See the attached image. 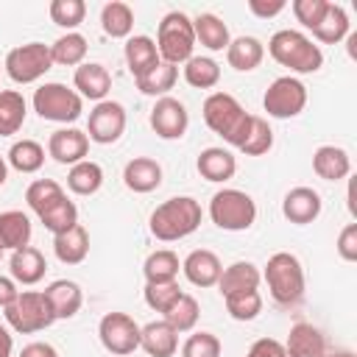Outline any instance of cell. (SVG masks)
<instances>
[{
	"mask_svg": "<svg viewBox=\"0 0 357 357\" xmlns=\"http://www.w3.org/2000/svg\"><path fill=\"white\" fill-rule=\"evenodd\" d=\"M204 123L218 134L223 137V142H229L231 148L240 151V145L248 139L251 134V123H254V114H248L240 100L229 92H212L206 100H204Z\"/></svg>",
	"mask_w": 357,
	"mask_h": 357,
	"instance_id": "cell-1",
	"label": "cell"
},
{
	"mask_svg": "<svg viewBox=\"0 0 357 357\" xmlns=\"http://www.w3.org/2000/svg\"><path fill=\"white\" fill-rule=\"evenodd\" d=\"M201 204L190 195H176V198H167L165 204H159L153 212H151V220H148V229L156 240L162 243H176V240H184L190 237L198 226H201Z\"/></svg>",
	"mask_w": 357,
	"mask_h": 357,
	"instance_id": "cell-2",
	"label": "cell"
},
{
	"mask_svg": "<svg viewBox=\"0 0 357 357\" xmlns=\"http://www.w3.org/2000/svg\"><path fill=\"white\" fill-rule=\"evenodd\" d=\"M268 53L276 64L287 67L290 73H318L324 67V53L321 47L301 31L282 28L268 39Z\"/></svg>",
	"mask_w": 357,
	"mask_h": 357,
	"instance_id": "cell-3",
	"label": "cell"
},
{
	"mask_svg": "<svg viewBox=\"0 0 357 357\" xmlns=\"http://www.w3.org/2000/svg\"><path fill=\"white\" fill-rule=\"evenodd\" d=\"M262 279L268 282L271 298L279 307H296L304 298V287H307L304 268H301L298 257L290 251H276L273 257H268Z\"/></svg>",
	"mask_w": 357,
	"mask_h": 357,
	"instance_id": "cell-4",
	"label": "cell"
},
{
	"mask_svg": "<svg viewBox=\"0 0 357 357\" xmlns=\"http://www.w3.org/2000/svg\"><path fill=\"white\" fill-rule=\"evenodd\" d=\"M156 50H159V59L173 67L192 59L195 31H192V20L184 11H167L162 17L156 28Z\"/></svg>",
	"mask_w": 357,
	"mask_h": 357,
	"instance_id": "cell-5",
	"label": "cell"
},
{
	"mask_svg": "<svg viewBox=\"0 0 357 357\" xmlns=\"http://www.w3.org/2000/svg\"><path fill=\"white\" fill-rule=\"evenodd\" d=\"M209 218L223 231H245L257 220V204L248 192L223 187L209 201Z\"/></svg>",
	"mask_w": 357,
	"mask_h": 357,
	"instance_id": "cell-6",
	"label": "cell"
},
{
	"mask_svg": "<svg viewBox=\"0 0 357 357\" xmlns=\"http://www.w3.org/2000/svg\"><path fill=\"white\" fill-rule=\"evenodd\" d=\"M33 112L50 123H75L84 112V98L67 84L47 81L33 92Z\"/></svg>",
	"mask_w": 357,
	"mask_h": 357,
	"instance_id": "cell-7",
	"label": "cell"
},
{
	"mask_svg": "<svg viewBox=\"0 0 357 357\" xmlns=\"http://www.w3.org/2000/svg\"><path fill=\"white\" fill-rule=\"evenodd\" d=\"M6 321L14 332L20 335H33V332H42L47 329L56 315L50 310V301L45 298V293L39 290H20L17 298L6 307Z\"/></svg>",
	"mask_w": 357,
	"mask_h": 357,
	"instance_id": "cell-8",
	"label": "cell"
},
{
	"mask_svg": "<svg viewBox=\"0 0 357 357\" xmlns=\"http://www.w3.org/2000/svg\"><path fill=\"white\" fill-rule=\"evenodd\" d=\"M53 67L50 45L42 42H25L6 53V73L14 84H33Z\"/></svg>",
	"mask_w": 357,
	"mask_h": 357,
	"instance_id": "cell-9",
	"label": "cell"
},
{
	"mask_svg": "<svg viewBox=\"0 0 357 357\" xmlns=\"http://www.w3.org/2000/svg\"><path fill=\"white\" fill-rule=\"evenodd\" d=\"M262 106H265L268 117H276V120L298 117L307 106V86L296 75H282L265 89Z\"/></svg>",
	"mask_w": 357,
	"mask_h": 357,
	"instance_id": "cell-10",
	"label": "cell"
},
{
	"mask_svg": "<svg viewBox=\"0 0 357 357\" xmlns=\"http://www.w3.org/2000/svg\"><path fill=\"white\" fill-rule=\"evenodd\" d=\"M98 337L106 351L126 357L139 349V324L128 312H106L98 324Z\"/></svg>",
	"mask_w": 357,
	"mask_h": 357,
	"instance_id": "cell-11",
	"label": "cell"
},
{
	"mask_svg": "<svg viewBox=\"0 0 357 357\" xmlns=\"http://www.w3.org/2000/svg\"><path fill=\"white\" fill-rule=\"evenodd\" d=\"M126 106L117 103V100H100L95 103V109L89 112V120H86V137L89 142H98V145H112L123 137L126 131Z\"/></svg>",
	"mask_w": 357,
	"mask_h": 357,
	"instance_id": "cell-12",
	"label": "cell"
},
{
	"mask_svg": "<svg viewBox=\"0 0 357 357\" xmlns=\"http://www.w3.org/2000/svg\"><path fill=\"white\" fill-rule=\"evenodd\" d=\"M190 126V114L187 106L170 95L156 98L153 109H151V128L156 131V137L162 139H181L187 134Z\"/></svg>",
	"mask_w": 357,
	"mask_h": 357,
	"instance_id": "cell-13",
	"label": "cell"
},
{
	"mask_svg": "<svg viewBox=\"0 0 357 357\" xmlns=\"http://www.w3.org/2000/svg\"><path fill=\"white\" fill-rule=\"evenodd\" d=\"M47 153L59 162V165H78L86 159L89 153V137L81 128H59L50 134L47 139Z\"/></svg>",
	"mask_w": 357,
	"mask_h": 357,
	"instance_id": "cell-14",
	"label": "cell"
},
{
	"mask_svg": "<svg viewBox=\"0 0 357 357\" xmlns=\"http://www.w3.org/2000/svg\"><path fill=\"white\" fill-rule=\"evenodd\" d=\"M73 86L81 98H89V100L100 103V100H106V95L112 89V73L100 61H84V64L75 67Z\"/></svg>",
	"mask_w": 357,
	"mask_h": 357,
	"instance_id": "cell-15",
	"label": "cell"
},
{
	"mask_svg": "<svg viewBox=\"0 0 357 357\" xmlns=\"http://www.w3.org/2000/svg\"><path fill=\"white\" fill-rule=\"evenodd\" d=\"M321 209H324V201L312 187H293L282 201V215L296 226L312 223L321 215Z\"/></svg>",
	"mask_w": 357,
	"mask_h": 357,
	"instance_id": "cell-16",
	"label": "cell"
},
{
	"mask_svg": "<svg viewBox=\"0 0 357 357\" xmlns=\"http://www.w3.org/2000/svg\"><path fill=\"white\" fill-rule=\"evenodd\" d=\"M181 271H184V276H187L190 284H195V287H212V284H218L223 265H220V259H218L215 251L195 248V251H190L184 257Z\"/></svg>",
	"mask_w": 357,
	"mask_h": 357,
	"instance_id": "cell-17",
	"label": "cell"
},
{
	"mask_svg": "<svg viewBox=\"0 0 357 357\" xmlns=\"http://www.w3.org/2000/svg\"><path fill=\"white\" fill-rule=\"evenodd\" d=\"M139 346L148 357H173L178 349V332L162 318L139 326Z\"/></svg>",
	"mask_w": 357,
	"mask_h": 357,
	"instance_id": "cell-18",
	"label": "cell"
},
{
	"mask_svg": "<svg viewBox=\"0 0 357 357\" xmlns=\"http://www.w3.org/2000/svg\"><path fill=\"white\" fill-rule=\"evenodd\" d=\"M123 181L131 192H153L162 184V165L151 156H134L126 167H123Z\"/></svg>",
	"mask_w": 357,
	"mask_h": 357,
	"instance_id": "cell-19",
	"label": "cell"
},
{
	"mask_svg": "<svg viewBox=\"0 0 357 357\" xmlns=\"http://www.w3.org/2000/svg\"><path fill=\"white\" fill-rule=\"evenodd\" d=\"M8 271H11V279H14V282H20V284H36V282L45 279L47 259H45V254H42L39 248L25 245V248L11 251Z\"/></svg>",
	"mask_w": 357,
	"mask_h": 357,
	"instance_id": "cell-20",
	"label": "cell"
},
{
	"mask_svg": "<svg viewBox=\"0 0 357 357\" xmlns=\"http://www.w3.org/2000/svg\"><path fill=\"white\" fill-rule=\"evenodd\" d=\"M42 293H45V298L50 301V310H53L56 321L73 318V315L81 310V304H84V293H81V287H78L73 279H56V282H50Z\"/></svg>",
	"mask_w": 357,
	"mask_h": 357,
	"instance_id": "cell-21",
	"label": "cell"
},
{
	"mask_svg": "<svg viewBox=\"0 0 357 357\" xmlns=\"http://www.w3.org/2000/svg\"><path fill=\"white\" fill-rule=\"evenodd\" d=\"M284 351L293 354V357H321L326 351V337L318 326H312L307 321H298L287 332Z\"/></svg>",
	"mask_w": 357,
	"mask_h": 357,
	"instance_id": "cell-22",
	"label": "cell"
},
{
	"mask_svg": "<svg viewBox=\"0 0 357 357\" xmlns=\"http://www.w3.org/2000/svg\"><path fill=\"white\" fill-rule=\"evenodd\" d=\"M262 282V273L254 262L248 259H240V262H231L229 268L220 271V279H218V287H220V296H234V293H245V290H257Z\"/></svg>",
	"mask_w": 357,
	"mask_h": 357,
	"instance_id": "cell-23",
	"label": "cell"
},
{
	"mask_svg": "<svg viewBox=\"0 0 357 357\" xmlns=\"http://www.w3.org/2000/svg\"><path fill=\"white\" fill-rule=\"evenodd\" d=\"M195 167H198L201 178L223 184L237 173V159L226 148H204L198 153V159H195Z\"/></svg>",
	"mask_w": 357,
	"mask_h": 357,
	"instance_id": "cell-24",
	"label": "cell"
},
{
	"mask_svg": "<svg viewBox=\"0 0 357 357\" xmlns=\"http://www.w3.org/2000/svg\"><path fill=\"white\" fill-rule=\"evenodd\" d=\"M123 56H126V67L134 78H139L142 73H148L151 67H156L162 59H159V50H156V42L145 33H137V36H128L126 39V47H123Z\"/></svg>",
	"mask_w": 357,
	"mask_h": 357,
	"instance_id": "cell-25",
	"label": "cell"
},
{
	"mask_svg": "<svg viewBox=\"0 0 357 357\" xmlns=\"http://www.w3.org/2000/svg\"><path fill=\"white\" fill-rule=\"evenodd\" d=\"M312 170L324 181H340L351 173V159L340 145H321L312 153Z\"/></svg>",
	"mask_w": 357,
	"mask_h": 357,
	"instance_id": "cell-26",
	"label": "cell"
},
{
	"mask_svg": "<svg viewBox=\"0 0 357 357\" xmlns=\"http://www.w3.org/2000/svg\"><path fill=\"white\" fill-rule=\"evenodd\" d=\"M31 220L20 209H6L0 212V254L3 251H17L31 243Z\"/></svg>",
	"mask_w": 357,
	"mask_h": 357,
	"instance_id": "cell-27",
	"label": "cell"
},
{
	"mask_svg": "<svg viewBox=\"0 0 357 357\" xmlns=\"http://www.w3.org/2000/svg\"><path fill=\"white\" fill-rule=\"evenodd\" d=\"M53 251H56L59 262L81 265L86 259V254H89V231L81 223H75L73 229H67V231L53 237Z\"/></svg>",
	"mask_w": 357,
	"mask_h": 357,
	"instance_id": "cell-28",
	"label": "cell"
},
{
	"mask_svg": "<svg viewBox=\"0 0 357 357\" xmlns=\"http://www.w3.org/2000/svg\"><path fill=\"white\" fill-rule=\"evenodd\" d=\"M265 59V45L257 36H237L229 42L226 47V61L229 67H234L237 73H251L262 64Z\"/></svg>",
	"mask_w": 357,
	"mask_h": 357,
	"instance_id": "cell-29",
	"label": "cell"
},
{
	"mask_svg": "<svg viewBox=\"0 0 357 357\" xmlns=\"http://www.w3.org/2000/svg\"><path fill=\"white\" fill-rule=\"evenodd\" d=\"M192 31H195V42H201L206 50H226L231 36H229V25L218 17V14H198L192 20Z\"/></svg>",
	"mask_w": 357,
	"mask_h": 357,
	"instance_id": "cell-30",
	"label": "cell"
},
{
	"mask_svg": "<svg viewBox=\"0 0 357 357\" xmlns=\"http://www.w3.org/2000/svg\"><path fill=\"white\" fill-rule=\"evenodd\" d=\"M349 25L351 22H349L346 8L337 6V3H326V11H324L321 22L312 28V36L318 42H324V45H337L340 39L349 36Z\"/></svg>",
	"mask_w": 357,
	"mask_h": 357,
	"instance_id": "cell-31",
	"label": "cell"
},
{
	"mask_svg": "<svg viewBox=\"0 0 357 357\" xmlns=\"http://www.w3.org/2000/svg\"><path fill=\"white\" fill-rule=\"evenodd\" d=\"M100 28L112 39H128L134 31V11L128 3L112 0L100 8Z\"/></svg>",
	"mask_w": 357,
	"mask_h": 357,
	"instance_id": "cell-32",
	"label": "cell"
},
{
	"mask_svg": "<svg viewBox=\"0 0 357 357\" xmlns=\"http://www.w3.org/2000/svg\"><path fill=\"white\" fill-rule=\"evenodd\" d=\"M28 103L17 89H0V137H11L22 128Z\"/></svg>",
	"mask_w": 357,
	"mask_h": 357,
	"instance_id": "cell-33",
	"label": "cell"
},
{
	"mask_svg": "<svg viewBox=\"0 0 357 357\" xmlns=\"http://www.w3.org/2000/svg\"><path fill=\"white\" fill-rule=\"evenodd\" d=\"M67 187L75 195H95L103 187V167L92 159H84L67 170Z\"/></svg>",
	"mask_w": 357,
	"mask_h": 357,
	"instance_id": "cell-34",
	"label": "cell"
},
{
	"mask_svg": "<svg viewBox=\"0 0 357 357\" xmlns=\"http://www.w3.org/2000/svg\"><path fill=\"white\" fill-rule=\"evenodd\" d=\"M176 78H178V67H173V64H167V61H159L156 67H151L148 73H142V75L134 78V81H137V89H139L142 95L165 98V95L173 89Z\"/></svg>",
	"mask_w": 357,
	"mask_h": 357,
	"instance_id": "cell-35",
	"label": "cell"
},
{
	"mask_svg": "<svg viewBox=\"0 0 357 357\" xmlns=\"http://www.w3.org/2000/svg\"><path fill=\"white\" fill-rule=\"evenodd\" d=\"M50 56H53V64H61V67H78V64H84V59H86V36H81L78 31L61 33L50 45Z\"/></svg>",
	"mask_w": 357,
	"mask_h": 357,
	"instance_id": "cell-36",
	"label": "cell"
},
{
	"mask_svg": "<svg viewBox=\"0 0 357 357\" xmlns=\"http://www.w3.org/2000/svg\"><path fill=\"white\" fill-rule=\"evenodd\" d=\"M184 81L195 89H212L220 81V67L209 56H192L184 61Z\"/></svg>",
	"mask_w": 357,
	"mask_h": 357,
	"instance_id": "cell-37",
	"label": "cell"
},
{
	"mask_svg": "<svg viewBox=\"0 0 357 357\" xmlns=\"http://www.w3.org/2000/svg\"><path fill=\"white\" fill-rule=\"evenodd\" d=\"M8 165L20 173H36L45 165V148L36 139H20L8 148Z\"/></svg>",
	"mask_w": 357,
	"mask_h": 357,
	"instance_id": "cell-38",
	"label": "cell"
},
{
	"mask_svg": "<svg viewBox=\"0 0 357 357\" xmlns=\"http://www.w3.org/2000/svg\"><path fill=\"white\" fill-rule=\"evenodd\" d=\"M178 268H181L178 257L170 248H159V251L145 257L142 273H145V282H176Z\"/></svg>",
	"mask_w": 357,
	"mask_h": 357,
	"instance_id": "cell-39",
	"label": "cell"
},
{
	"mask_svg": "<svg viewBox=\"0 0 357 357\" xmlns=\"http://www.w3.org/2000/svg\"><path fill=\"white\" fill-rule=\"evenodd\" d=\"M64 195H67V192H64L61 184L53 181V178H36V181H31L28 190H25V201H28V206H31L36 215L47 212V209H50L53 204H59Z\"/></svg>",
	"mask_w": 357,
	"mask_h": 357,
	"instance_id": "cell-40",
	"label": "cell"
},
{
	"mask_svg": "<svg viewBox=\"0 0 357 357\" xmlns=\"http://www.w3.org/2000/svg\"><path fill=\"white\" fill-rule=\"evenodd\" d=\"M39 220H42V226H45L47 231H53V237H56V234H61V231H67V229H73V226L78 223V206L64 195L59 204H53L47 212H42Z\"/></svg>",
	"mask_w": 357,
	"mask_h": 357,
	"instance_id": "cell-41",
	"label": "cell"
},
{
	"mask_svg": "<svg viewBox=\"0 0 357 357\" xmlns=\"http://www.w3.org/2000/svg\"><path fill=\"white\" fill-rule=\"evenodd\" d=\"M198 315H201L198 301H195L190 293H181V296H178V301L165 312V321H167L176 332H190V329H195Z\"/></svg>",
	"mask_w": 357,
	"mask_h": 357,
	"instance_id": "cell-42",
	"label": "cell"
},
{
	"mask_svg": "<svg viewBox=\"0 0 357 357\" xmlns=\"http://www.w3.org/2000/svg\"><path fill=\"white\" fill-rule=\"evenodd\" d=\"M142 296H145V304H148L153 312H162V315H165V312L178 301L181 287H178V282H145Z\"/></svg>",
	"mask_w": 357,
	"mask_h": 357,
	"instance_id": "cell-43",
	"label": "cell"
},
{
	"mask_svg": "<svg viewBox=\"0 0 357 357\" xmlns=\"http://www.w3.org/2000/svg\"><path fill=\"white\" fill-rule=\"evenodd\" d=\"M47 14H50V20L59 28L75 31L84 22V17H86V3L84 0H53L50 8H47Z\"/></svg>",
	"mask_w": 357,
	"mask_h": 357,
	"instance_id": "cell-44",
	"label": "cell"
},
{
	"mask_svg": "<svg viewBox=\"0 0 357 357\" xmlns=\"http://www.w3.org/2000/svg\"><path fill=\"white\" fill-rule=\"evenodd\" d=\"M226 310L234 321H254L259 312H262V296L259 290H245V293H234V296H226Z\"/></svg>",
	"mask_w": 357,
	"mask_h": 357,
	"instance_id": "cell-45",
	"label": "cell"
},
{
	"mask_svg": "<svg viewBox=\"0 0 357 357\" xmlns=\"http://www.w3.org/2000/svg\"><path fill=\"white\" fill-rule=\"evenodd\" d=\"M271 148H273V128L268 126L265 117L254 114L251 134H248V139L240 145V151H243L245 156H262V153H268Z\"/></svg>",
	"mask_w": 357,
	"mask_h": 357,
	"instance_id": "cell-46",
	"label": "cell"
},
{
	"mask_svg": "<svg viewBox=\"0 0 357 357\" xmlns=\"http://www.w3.org/2000/svg\"><path fill=\"white\" fill-rule=\"evenodd\" d=\"M220 337L212 332H192L184 346H181V357H220Z\"/></svg>",
	"mask_w": 357,
	"mask_h": 357,
	"instance_id": "cell-47",
	"label": "cell"
},
{
	"mask_svg": "<svg viewBox=\"0 0 357 357\" xmlns=\"http://www.w3.org/2000/svg\"><path fill=\"white\" fill-rule=\"evenodd\" d=\"M326 3L329 0H293V14H296V20L304 25V28H315L318 22H321V17H324V11H326Z\"/></svg>",
	"mask_w": 357,
	"mask_h": 357,
	"instance_id": "cell-48",
	"label": "cell"
},
{
	"mask_svg": "<svg viewBox=\"0 0 357 357\" xmlns=\"http://www.w3.org/2000/svg\"><path fill=\"white\" fill-rule=\"evenodd\" d=\"M340 259L346 262H357V223H346L337 234V243H335Z\"/></svg>",
	"mask_w": 357,
	"mask_h": 357,
	"instance_id": "cell-49",
	"label": "cell"
},
{
	"mask_svg": "<svg viewBox=\"0 0 357 357\" xmlns=\"http://www.w3.org/2000/svg\"><path fill=\"white\" fill-rule=\"evenodd\" d=\"M284 354H287L284 351V343H279L273 337H259V340L251 343V349H248L245 357H284Z\"/></svg>",
	"mask_w": 357,
	"mask_h": 357,
	"instance_id": "cell-50",
	"label": "cell"
},
{
	"mask_svg": "<svg viewBox=\"0 0 357 357\" xmlns=\"http://www.w3.org/2000/svg\"><path fill=\"white\" fill-rule=\"evenodd\" d=\"M284 6H287L284 0H248V11L259 20H271V17L282 14Z\"/></svg>",
	"mask_w": 357,
	"mask_h": 357,
	"instance_id": "cell-51",
	"label": "cell"
},
{
	"mask_svg": "<svg viewBox=\"0 0 357 357\" xmlns=\"http://www.w3.org/2000/svg\"><path fill=\"white\" fill-rule=\"evenodd\" d=\"M20 357H59V351L50 343H45V340H33V343L22 346Z\"/></svg>",
	"mask_w": 357,
	"mask_h": 357,
	"instance_id": "cell-52",
	"label": "cell"
},
{
	"mask_svg": "<svg viewBox=\"0 0 357 357\" xmlns=\"http://www.w3.org/2000/svg\"><path fill=\"white\" fill-rule=\"evenodd\" d=\"M17 293H20V290H17V282H14L11 276H0V307H3V310L17 298Z\"/></svg>",
	"mask_w": 357,
	"mask_h": 357,
	"instance_id": "cell-53",
	"label": "cell"
},
{
	"mask_svg": "<svg viewBox=\"0 0 357 357\" xmlns=\"http://www.w3.org/2000/svg\"><path fill=\"white\" fill-rule=\"evenodd\" d=\"M11 351H14V337H11V332L0 324V357H11Z\"/></svg>",
	"mask_w": 357,
	"mask_h": 357,
	"instance_id": "cell-54",
	"label": "cell"
},
{
	"mask_svg": "<svg viewBox=\"0 0 357 357\" xmlns=\"http://www.w3.org/2000/svg\"><path fill=\"white\" fill-rule=\"evenodd\" d=\"M6 178H8V162L0 156V187L6 184Z\"/></svg>",
	"mask_w": 357,
	"mask_h": 357,
	"instance_id": "cell-55",
	"label": "cell"
},
{
	"mask_svg": "<svg viewBox=\"0 0 357 357\" xmlns=\"http://www.w3.org/2000/svg\"><path fill=\"white\" fill-rule=\"evenodd\" d=\"M321 357H357L354 351H324Z\"/></svg>",
	"mask_w": 357,
	"mask_h": 357,
	"instance_id": "cell-56",
	"label": "cell"
},
{
	"mask_svg": "<svg viewBox=\"0 0 357 357\" xmlns=\"http://www.w3.org/2000/svg\"><path fill=\"white\" fill-rule=\"evenodd\" d=\"M284 357H293V354H284Z\"/></svg>",
	"mask_w": 357,
	"mask_h": 357,
	"instance_id": "cell-57",
	"label": "cell"
}]
</instances>
